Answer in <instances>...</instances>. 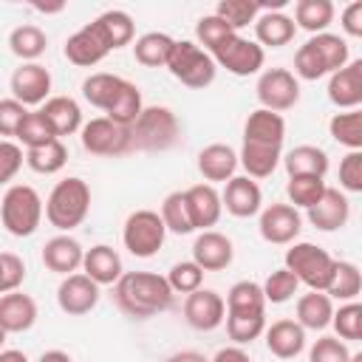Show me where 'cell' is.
Listing matches in <instances>:
<instances>
[{"instance_id":"obj_50","label":"cell","mask_w":362,"mask_h":362,"mask_svg":"<svg viewBox=\"0 0 362 362\" xmlns=\"http://www.w3.org/2000/svg\"><path fill=\"white\" fill-rule=\"evenodd\" d=\"M167 283H170L173 294H192L204 283V269L198 263H192V260L173 263V269L167 272Z\"/></svg>"},{"instance_id":"obj_49","label":"cell","mask_w":362,"mask_h":362,"mask_svg":"<svg viewBox=\"0 0 362 362\" xmlns=\"http://www.w3.org/2000/svg\"><path fill=\"white\" fill-rule=\"evenodd\" d=\"M331 325H334V331H337L339 339H351V342L362 339V305H359L356 300L342 303V305L334 311Z\"/></svg>"},{"instance_id":"obj_27","label":"cell","mask_w":362,"mask_h":362,"mask_svg":"<svg viewBox=\"0 0 362 362\" xmlns=\"http://www.w3.org/2000/svg\"><path fill=\"white\" fill-rule=\"evenodd\" d=\"M40 113L45 116V122L51 124V130H54L57 139L82 130V107H79V102L71 99V96H48V99L42 102Z\"/></svg>"},{"instance_id":"obj_9","label":"cell","mask_w":362,"mask_h":362,"mask_svg":"<svg viewBox=\"0 0 362 362\" xmlns=\"http://www.w3.org/2000/svg\"><path fill=\"white\" fill-rule=\"evenodd\" d=\"M209 57L218 68H226L232 76H252L266 62V51L255 40H246L240 34H232L229 40H223L215 51H209Z\"/></svg>"},{"instance_id":"obj_3","label":"cell","mask_w":362,"mask_h":362,"mask_svg":"<svg viewBox=\"0 0 362 362\" xmlns=\"http://www.w3.org/2000/svg\"><path fill=\"white\" fill-rule=\"evenodd\" d=\"M130 133H133V150L164 153L178 144L181 124L167 105H147L141 107L139 119L130 124Z\"/></svg>"},{"instance_id":"obj_29","label":"cell","mask_w":362,"mask_h":362,"mask_svg":"<svg viewBox=\"0 0 362 362\" xmlns=\"http://www.w3.org/2000/svg\"><path fill=\"white\" fill-rule=\"evenodd\" d=\"M283 164H286L288 178L291 175H317V178H325V173H328V153L322 147H317V144H297V147H291L283 156Z\"/></svg>"},{"instance_id":"obj_39","label":"cell","mask_w":362,"mask_h":362,"mask_svg":"<svg viewBox=\"0 0 362 362\" xmlns=\"http://www.w3.org/2000/svg\"><path fill=\"white\" fill-rule=\"evenodd\" d=\"M141 107H144V102H141V90H139V85H133L130 79H124L122 88H119V93H116V99H113L110 107L105 110V116L113 119L116 124L130 127V124L139 119Z\"/></svg>"},{"instance_id":"obj_5","label":"cell","mask_w":362,"mask_h":362,"mask_svg":"<svg viewBox=\"0 0 362 362\" xmlns=\"http://www.w3.org/2000/svg\"><path fill=\"white\" fill-rule=\"evenodd\" d=\"M164 68L192 90H204L206 85L215 82V74H218V65L212 62V57L192 40H175Z\"/></svg>"},{"instance_id":"obj_41","label":"cell","mask_w":362,"mask_h":362,"mask_svg":"<svg viewBox=\"0 0 362 362\" xmlns=\"http://www.w3.org/2000/svg\"><path fill=\"white\" fill-rule=\"evenodd\" d=\"M68 161V147L62 144V139H54L42 147H34V150H25V164L40 173V175H54L65 167Z\"/></svg>"},{"instance_id":"obj_26","label":"cell","mask_w":362,"mask_h":362,"mask_svg":"<svg viewBox=\"0 0 362 362\" xmlns=\"http://www.w3.org/2000/svg\"><path fill=\"white\" fill-rule=\"evenodd\" d=\"M82 269L96 286H113L124 272H122V257L113 246L96 243L82 255Z\"/></svg>"},{"instance_id":"obj_44","label":"cell","mask_w":362,"mask_h":362,"mask_svg":"<svg viewBox=\"0 0 362 362\" xmlns=\"http://www.w3.org/2000/svg\"><path fill=\"white\" fill-rule=\"evenodd\" d=\"M14 139H17L25 150H34V147H42V144L54 141L57 136H54L51 124L45 122V116H42L40 110H28V113H25V119L20 122V127H17Z\"/></svg>"},{"instance_id":"obj_24","label":"cell","mask_w":362,"mask_h":362,"mask_svg":"<svg viewBox=\"0 0 362 362\" xmlns=\"http://www.w3.org/2000/svg\"><path fill=\"white\" fill-rule=\"evenodd\" d=\"M37 322V303L31 294L8 291L0 297V325L6 334H23Z\"/></svg>"},{"instance_id":"obj_19","label":"cell","mask_w":362,"mask_h":362,"mask_svg":"<svg viewBox=\"0 0 362 362\" xmlns=\"http://www.w3.org/2000/svg\"><path fill=\"white\" fill-rule=\"evenodd\" d=\"M235 257V246L226 235L206 229L192 243V263H198L204 272H223Z\"/></svg>"},{"instance_id":"obj_56","label":"cell","mask_w":362,"mask_h":362,"mask_svg":"<svg viewBox=\"0 0 362 362\" xmlns=\"http://www.w3.org/2000/svg\"><path fill=\"white\" fill-rule=\"evenodd\" d=\"M25 156H23V147L17 141H8V139H0V184H8L14 181V175L20 173Z\"/></svg>"},{"instance_id":"obj_14","label":"cell","mask_w":362,"mask_h":362,"mask_svg":"<svg viewBox=\"0 0 362 362\" xmlns=\"http://www.w3.org/2000/svg\"><path fill=\"white\" fill-rule=\"evenodd\" d=\"M184 320L195 331H215L226 320V303L212 288H198L184 300Z\"/></svg>"},{"instance_id":"obj_10","label":"cell","mask_w":362,"mask_h":362,"mask_svg":"<svg viewBox=\"0 0 362 362\" xmlns=\"http://www.w3.org/2000/svg\"><path fill=\"white\" fill-rule=\"evenodd\" d=\"M257 102L266 110L283 113L300 102V82L288 68H266L257 79Z\"/></svg>"},{"instance_id":"obj_23","label":"cell","mask_w":362,"mask_h":362,"mask_svg":"<svg viewBox=\"0 0 362 362\" xmlns=\"http://www.w3.org/2000/svg\"><path fill=\"white\" fill-rule=\"evenodd\" d=\"M235 170H238V153L223 144V141H215V144H206L201 153H198V173L204 175L206 184H218V181H229L235 178Z\"/></svg>"},{"instance_id":"obj_59","label":"cell","mask_w":362,"mask_h":362,"mask_svg":"<svg viewBox=\"0 0 362 362\" xmlns=\"http://www.w3.org/2000/svg\"><path fill=\"white\" fill-rule=\"evenodd\" d=\"M209 362H252V359L240 345H229V348H221Z\"/></svg>"},{"instance_id":"obj_47","label":"cell","mask_w":362,"mask_h":362,"mask_svg":"<svg viewBox=\"0 0 362 362\" xmlns=\"http://www.w3.org/2000/svg\"><path fill=\"white\" fill-rule=\"evenodd\" d=\"M266 331V314H226V334L235 345H246Z\"/></svg>"},{"instance_id":"obj_38","label":"cell","mask_w":362,"mask_h":362,"mask_svg":"<svg viewBox=\"0 0 362 362\" xmlns=\"http://www.w3.org/2000/svg\"><path fill=\"white\" fill-rule=\"evenodd\" d=\"M122 82H124V76H116V74H107V71L90 74V76L82 82V96H85L88 105H93V107H99V110H107L110 102L116 99Z\"/></svg>"},{"instance_id":"obj_2","label":"cell","mask_w":362,"mask_h":362,"mask_svg":"<svg viewBox=\"0 0 362 362\" xmlns=\"http://www.w3.org/2000/svg\"><path fill=\"white\" fill-rule=\"evenodd\" d=\"M42 212L48 218V223L59 232H71L76 229L88 212H90V187L88 181H82L79 175H68L62 181L54 184V189L48 192L45 204H42Z\"/></svg>"},{"instance_id":"obj_61","label":"cell","mask_w":362,"mask_h":362,"mask_svg":"<svg viewBox=\"0 0 362 362\" xmlns=\"http://www.w3.org/2000/svg\"><path fill=\"white\" fill-rule=\"evenodd\" d=\"M37 362H71V356H68L65 351L54 348V351H45V354H40V359H37Z\"/></svg>"},{"instance_id":"obj_13","label":"cell","mask_w":362,"mask_h":362,"mask_svg":"<svg viewBox=\"0 0 362 362\" xmlns=\"http://www.w3.org/2000/svg\"><path fill=\"white\" fill-rule=\"evenodd\" d=\"M99 303V286L82 272H74L68 277H62L59 288H57V305L68 314V317H82L90 314Z\"/></svg>"},{"instance_id":"obj_6","label":"cell","mask_w":362,"mask_h":362,"mask_svg":"<svg viewBox=\"0 0 362 362\" xmlns=\"http://www.w3.org/2000/svg\"><path fill=\"white\" fill-rule=\"evenodd\" d=\"M337 260L317 243L300 240L286 249V269L297 277V283H305L311 291H325L334 277Z\"/></svg>"},{"instance_id":"obj_22","label":"cell","mask_w":362,"mask_h":362,"mask_svg":"<svg viewBox=\"0 0 362 362\" xmlns=\"http://www.w3.org/2000/svg\"><path fill=\"white\" fill-rule=\"evenodd\" d=\"M82 255H85V249L79 246V240L76 238H71V235H54V238H48L45 240V246H42V263H45V269L48 272H57V274H74L79 266H82Z\"/></svg>"},{"instance_id":"obj_16","label":"cell","mask_w":362,"mask_h":362,"mask_svg":"<svg viewBox=\"0 0 362 362\" xmlns=\"http://www.w3.org/2000/svg\"><path fill=\"white\" fill-rule=\"evenodd\" d=\"M221 206L235 218H252L263 209V192L255 178L235 175L226 181V187L221 192Z\"/></svg>"},{"instance_id":"obj_11","label":"cell","mask_w":362,"mask_h":362,"mask_svg":"<svg viewBox=\"0 0 362 362\" xmlns=\"http://www.w3.org/2000/svg\"><path fill=\"white\" fill-rule=\"evenodd\" d=\"M257 229L266 243L286 246V243L297 240V235L303 229V218L291 204H269L266 209H260Z\"/></svg>"},{"instance_id":"obj_60","label":"cell","mask_w":362,"mask_h":362,"mask_svg":"<svg viewBox=\"0 0 362 362\" xmlns=\"http://www.w3.org/2000/svg\"><path fill=\"white\" fill-rule=\"evenodd\" d=\"M164 362H209V359L204 354H198V351H178V354L167 356Z\"/></svg>"},{"instance_id":"obj_1","label":"cell","mask_w":362,"mask_h":362,"mask_svg":"<svg viewBox=\"0 0 362 362\" xmlns=\"http://www.w3.org/2000/svg\"><path fill=\"white\" fill-rule=\"evenodd\" d=\"M113 300L116 305L133 317V320H150L167 308H173V288L167 277L156 272H124L113 283Z\"/></svg>"},{"instance_id":"obj_12","label":"cell","mask_w":362,"mask_h":362,"mask_svg":"<svg viewBox=\"0 0 362 362\" xmlns=\"http://www.w3.org/2000/svg\"><path fill=\"white\" fill-rule=\"evenodd\" d=\"M8 85H11V99H17L20 105L25 107L42 105L51 93V74L40 62H23L20 68H14Z\"/></svg>"},{"instance_id":"obj_33","label":"cell","mask_w":362,"mask_h":362,"mask_svg":"<svg viewBox=\"0 0 362 362\" xmlns=\"http://www.w3.org/2000/svg\"><path fill=\"white\" fill-rule=\"evenodd\" d=\"M173 37L164 31H147L133 42V57L144 68H164L173 51Z\"/></svg>"},{"instance_id":"obj_21","label":"cell","mask_w":362,"mask_h":362,"mask_svg":"<svg viewBox=\"0 0 362 362\" xmlns=\"http://www.w3.org/2000/svg\"><path fill=\"white\" fill-rule=\"evenodd\" d=\"M286 139V119L274 110L257 107L246 116L243 122V141L249 144H266V147H280L283 150Z\"/></svg>"},{"instance_id":"obj_17","label":"cell","mask_w":362,"mask_h":362,"mask_svg":"<svg viewBox=\"0 0 362 362\" xmlns=\"http://www.w3.org/2000/svg\"><path fill=\"white\" fill-rule=\"evenodd\" d=\"M348 218H351V201L337 187H325L322 198L314 206H308V223L320 232H337L348 223Z\"/></svg>"},{"instance_id":"obj_54","label":"cell","mask_w":362,"mask_h":362,"mask_svg":"<svg viewBox=\"0 0 362 362\" xmlns=\"http://www.w3.org/2000/svg\"><path fill=\"white\" fill-rule=\"evenodd\" d=\"M25 280V263L14 252H0V294L17 291Z\"/></svg>"},{"instance_id":"obj_53","label":"cell","mask_w":362,"mask_h":362,"mask_svg":"<svg viewBox=\"0 0 362 362\" xmlns=\"http://www.w3.org/2000/svg\"><path fill=\"white\" fill-rule=\"evenodd\" d=\"M308 362H351V351L339 337H320L308 351Z\"/></svg>"},{"instance_id":"obj_31","label":"cell","mask_w":362,"mask_h":362,"mask_svg":"<svg viewBox=\"0 0 362 362\" xmlns=\"http://www.w3.org/2000/svg\"><path fill=\"white\" fill-rule=\"evenodd\" d=\"M93 25L99 28V34L105 37V42H107L110 51L130 45L133 37H136L133 17H130L127 11H122V8H107V11H102V14L93 20Z\"/></svg>"},{"instance_id":"obj_43","label":"cell","mask_w":362,"mask_h":362,"mask_svg":"<svg viewBox=\"0 0 362 362\" xmlns=\"http://www.w3.org/2000/svg\"><path fill=\"white\" fill-rule=\"evenodd\" d=\"M161 223L167 232L173 235H189L195 232L192 229V221H189V209H187V198H184V189H175L170 192L164 201H161Z\"/></svg>"},{"instance_id":"obj_35","label":"cell","mask_w":362,"mask_h":362,"mask_svg":"<svg viewBox=\"0 0 362 362\" xmlns=\"http://www.w3.org/2000/svg\"><path fill=\"white\" fill-rule=\"evenodd\" d=\"M226 314H266L263 288L255 280H238L226 291Z\"/></svg>"},{"instance_id":"obj_32","label":"cell","mask_w":362,"mask_h":362,"mask_svg":"<svg viewBox=\"0 0 362 362\" xmlns=\"http://www.w3.org/2000/svg\"><path fill=\"white\" fill-rule=\"evenodd\" d=\"M280 158H283V150L280 147H266V144H249V141H243V147H240V153H238V164L246 170V175L249 178H269L274 170H277V164H280Z\"/></svg>"},{"instance_id":"obj_28","label":"cell","mask_w":362,"mask_h":362,"mask_svg":"<svg viewBox=\"0 0 362 362\" xmlns=\"http://www.w3.org/2000/svg\"><path fill=\"white\" fill-rule=\"evenodd\" d=\"M294 31H297L294 20L283 11H260L255 20V37H257L255 42L260 48L263 45L266 48H283L294 40Z\"/></svg>"},{"instance_id":"obj_8","label":"cell","mask_w":362,"mask_h":362,"mask_svg":"<svg viewBox=\"0 0 362 362\" xmlns=\"http://www.w3.org/2000/svg\"><path fill=\"white\" fill-rule=\"evenodd\" d=\"M167 229L161 223V215L153 209H136L127 215L122 229V243L133 257H153L164 246Z\"/></svg>"},{"instance_id":"obj_40","label":"cell","mask_w":362,"mask_h":362,"mask_svg":"<svg viewBox=\"0 0 362 362\" xmlns=\"http://www.w3.org/2000/svg\"><path fill=\"white\" fill-rule=\"evenodd\" d=\"M328 133L337 144L348 150H362V110H342L334 113L328 122Z\"/></svg>"},{"instance_id":"obj_58","label":"cell","mask_w":362,"mask_h":362,"mask_svg":"<svg viewBox=\"0 0 362 362\" xmlns=\"http://www.w3.org/2000/svg\"><path fill=\"white\" fill-rule=\"evenodd\" d=\"M342 23V31L348 34V37H362V0H354V3H348L345 8H342V17H339Z\"/></svg>"},{"instance_id":"obj_34","label":"cell","mask_w":362,"mask_h":362,"mask_svg":"<svg viewBox=\"0 0 362 362\" xmlns=\"http://www.w3.org/2000/svg\"><path fill=\"white\" fill-rule=\"evenodd\" d=\"M8 48H11V54L20 57L23 62H37V57H42L45 48H48V37H45V31H42L40 25L23 23V25H17V28L8 34Z\"/></svg>"},{"instance_id":"obj_62","label":"cell","mask_w":362,"mask_h":362,"mask_svg":"<svg viewBox=\"0 0 362 362\" xmlns=\"http://www.w3.org/2000/svg\"><path fill=\"white\" fill-rule=\"evenodd\" d=\"M0 362H28V356H25L23 351L6 348V351H0Z\"/></svg>"},{"instance_id":"obj_36","label":"cell","mask_w":362,"mask_h":362,"mask_svg":"<svg viewBox=\"0 0 362 362\" xmlns=\"http://www.w3.org/2000/svg\"><path fill=\"white\" fill-rule=\"evenodd\" d=\"M294 25L311 34H322L334 23V3L331 0H297L294 3Z\"/></svg>"},{"instance_id":"obj_46","label":"cell","mask_w":362,"mask_h":362,"mask_svg":"<svg viewBox=\"0 0 362 362\" xmlns=\"http://www.w3.org/2000/svg\"><path fill=\"white\" fill-rule=\"evenodd\" d=\"M212 14H218L232 31H240L243 25H249V23L257 20L260 3H255V0H221Z\"/></svg>"},{"instance_id":"obj_25","label":"cell","mask_w":362,"mask_h":362,"mask_svg":"<svg viewBox=\"0 0 362 362\" xmlns=\"http://www.w3.org/2000/svg\"><path fill=\"white\" fill-rule=\"evenodd\" d=\"M266 348L277 359H294L305 348V331L297 325V320H274L266 325Z\"/></svg>"},{"instance_id":"obj_55","label":"cell","mask_w":362,"mask_h":362,"mask_svg":"<svg viewBox=\"0 0 362 362\" xmlns=\"http://www.w3.org/2000/svg\"><path fill=\"white\" fill-rule=\"evenodd\" d=\"M339 187L345 192H362V150H348L339 161Z\"/></svg>"},{"instance_id":"obj_7","label":"cell","mask_w":362,"mask_h":362,"mask_svg":"<svg viewBox=\"0 0 362 362\" xmlns=\"http://www.w3.org/2000/svg\"><path fill=\"white\" fill-rule=\"evenodd\" d=\"M79 133H82L79 136L82 139V147L90 156L116 158V156H124V153L133 150V133H130V127L116 124L107 116H96V119L85 122Z\"/></svg>"},{"instance_id":"obj_64","label":"cell","mask_w":362,"mask_h":362,"mask_svg":"<svg viewBox=\"0 0 362 362\" xmlns=\"http://www.w3.org/2000/svg\"><path fill=\"white\" fill-rule=\"evenodd\" d=\"M71 362H74V359H71Z\"/></svg>"},{"instance_id":"obj_48","label":"cell","mask_w":362,"mask_h":362,"mask_svg":"<svg viewBox=\"0 0 362 362\" xmlns=\"http://www.w3.org/2000/svg\"><path fill=\"white\" fill-rule=\"evenodd\" d=\"M263 300L266 303H274V305H280V303H288L294 294H297V288H300V283H297V277L283 266V269H274V272H269V277L263 280Z\"/></svg>"},{"instance_id":"obj_57","label":"cell","mask_w":362,"mask_h":362,"mask_svg":"<svg viewBox=\"0 0 362 362\" xmlns=\"http://www.w3.org/2000/svg\"><path fill=\"white\" fill-rule=\"evenodd\" d=\"M25 113H28V107L20 105L17 99H11V96L0 99V136H14L20 122L25 119Z\"/></svg>"},{"instance_id":"obj_52","label":"cell","mask_w":362,"mask_h":362,"mask_svg":"<svg viewBox=\"0 0 362 362\" xmlns=\"http://www.w3.org/2000/svg\"><path fill=\"white\" fill-rule=\"evenodd\" d=\"M294 74L300 79H305V82H317V79L328 76V68H325L322 57L317 54V48L311 45V40H305L297 48V54H294Z\"/></svg>"},{"instance_id":"obj_63","label":"cell","mask_w":362,"mask_h":362,"mask_svg":"<svg viewBox=\"0 0 362 362\" xmlns=\"http://www.w3.org/2000/svg\"><path fill=\"white\" fill-rule=\"evenodd\" d=\"M6 337H8V334H6V331H3V325H0V351H3V342H6Z\"/></svg>"},{"instance_id":"obj_45","label":"cell","mask_w":362,"mask_h":362,"mask_svg":"<svg viewBox=\"0 0 362 362\" xmlns=\"http://www.w3.org/2000/svg\"><path fill=\"white\" fill-rule=\"evenodd\" d=\"M325 187L328 184L322 178H317V175H291L288 184H286V195H288V201H291L294 209L297 206L308 209V206H314L322 198Z\"/></svg>"},{"instance_id":"obj_18","label":"cell","mask_w":362,"mask_h":362,"mask_svg":"<svg viewBox=\"0 0 362 362\" xmlns=\"http://www.w3.org/2000/svg\"><path fill=\"white\" fill-rule=\"evenodd\" d=\"M328 99L339 110H356L362 105V59H351L328 79Z\"/></svg>"},{"instance_id":"obj_42","label":"cell","mask_w":362,"mask_h":362,"mask_svg":"<svg viewBox=\"0 0 362 362\" xmlns=\"http://www.w3.org/2000/svg\"><path fill=\"white\" fill-rule=\"evenodd\" d=\"M311 45L317 48V54L322 57L325 68H328V76L334 71H339L342 65L351 62V51H348V42L339 37V34H331V31H322V34H311L308 37Z\"/></svg>"},{"instance_id":"obj_4","label":"cell","mask_w":362,"mask_h":362,"mask_svg":"<svg viewBox=\"0 0 362 362\" xmlns=\"http://www.w3.org/2000/svg\"><path fill=\"white\" fill-rule=\"evenodd\" d=\"M0 221L8 235L31 238L42 223V198L28 184H11L0 201Z\"/></svg>"},{"instance_id":"obj_37","label":"cell","mask_w":362,"mask_h":362,"mask_svg":"<svg viewBox=\"0 0 362 362\" xmlns=\"http://www.w3.org/2000/svg\"><path fill=\"white\" fill-rule=\"evenodd\" d=\"M362 291V274H359V266L351 263V260H337L334 266V277L325 288V294L331 300H339V303H351L356 300Z\"/></svg>"},{"instance_id":"obj_30","label":"cell","mask_w":362,"mask_h":362,"mask_svg":"<svg viewBox=\"0 0 362 362\" xmlns=\"http://www.w3.org/2000/svg\"><path fill=\"white\" fill-rule=\"evenodd\" d=\"M334 303L325 291H308L297 300V325L303 331H322L331 325Z\"/></svg>"},{"instance_id":"obj_20","label":"cell","mask_w":362,"mask_h":362,"mask_svg":"<svg viewBox=\"0 0 362 362\" xmlns=\"http://www.w3.org/2000/svg\"><path fill=\"white\" fill-rule=\"evenodd\" d=\"M184 198H187V209H189V221H192V229H201L206 232L209 226H215L221 221V192L212 187V184H192L189 189H184Z\"/></svg>"},{"instance_id":"obj_51","label":"cell","mask_w":362,"mask_h":362,"mask_svg":"<svg viewBox=\"0 0 362 362\" xmlns=\"http://www.w3.org/2000/svg\"><path fill=\"white\" fill-rule=\"evenodd\" d=\"M232 34H238V31H232L218 14H204L201 20H198V25H195V37H198V45H204V51L209 54V51H215L223 40H229Z\"/></svg>"},{"instance_id":"obj_15","label":"cell","mask_w":362,"mask_h":362,"mask_svg":"<svg viewBox=\"0 0 362 362\" xmlns=\"http://www.w3.org/2000/svg\"><path fill=\"white\" fill-rule=\"evenodd\" d=\"M62 51H65V59H68L71 65H76V68H90V65L102 62V59L110 54L105 37L99 34V28H96L93 23L82 25L79 31H74V34L65 40V48H62Z\"/></svg>"}]
</instances>
